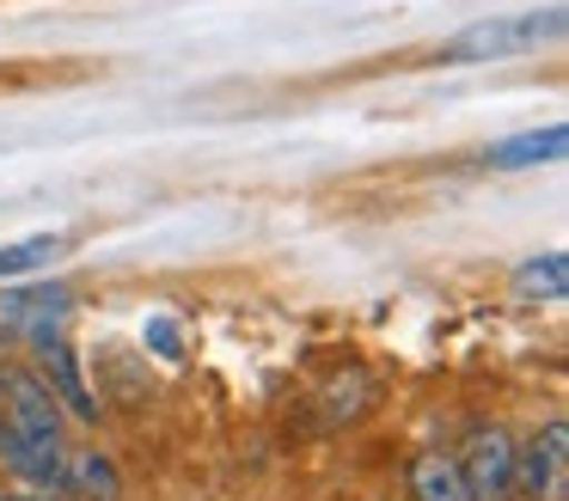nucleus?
I'll list each match as a JSON object with an SVG mask.
<instances>
[{
  "instance_id": "1",
  "label": "nucleus",
  "mask_w": 569,
  "mask_h": 501,
  "mask_svg": "<svg viewBox=\"0 0 569 501\" xmlns=\"http://www.w3.org/2000/svg\"><path fill=\"white\" fill-rule=\"evenodd\" d=\"M563 37V7H545V12H520V19H483L471 31H459L453 43L441 49L447 61H490V56H520V49H539Z\"/></svg>"
},
{
  "instance_id": "9",
  "label": "nucleus",
  "mask_w": 569,
  "mask_h": 501,
  "mask_svg": "<svg viewBox=\"0 0 569 501\" xmlns=\"http://www.w3.org/2000/svg\"><path fill=\"white\" fill-rule=\"evenodd\" d=\"M62 489L80 501H117L123 495V477H117V459H104V452H74Z\"/></svg>"
},
{
  "instance_id": "8",
  "label": "nucleus",
  "mask_w": 569,
  "mask_h": 501,
  "mask_svg": "<svg viewBox=\"0 0 569 501\" xmlns=\"http://www.w3.org/2000/svg\"><path fill=\"white\" fill-rule=\"evenodd\" d=\"M569 147V134L557 129H527V134H508V141H496L490 147V166L496 171H520V166H545V159H557Z\"/></svg>"
},
{
  "instance_id": "2",
  "label": "nucleus",
  "mask_w": 569,
  "mask_h": 501,
  "mask_svg": "<svg viewBox=\"0 0 569 501\" xmlns=\"http://www.w3.org/2000/svg\"><path fill=\"white\" fill-rule=\"evenodd\" d=\"M0 422H13L19 434H38V440H62V403L56 391L43 385L38 367H0Z\"/></svg>"
},
{
  "instance_id": "13",
  "label": "nucleus",
  "mask_w": 569,
  "mask_h": 501,
  "mask_svg": "<svg viewBox=\"0 0 569 501\" xmlns=\"http://www.w3.org/2000/svg\"><path fill=\"white\" fill-rule=\"evenodd\" d=\"M141 337H148V349L166 354V361H178V354H184V342H178V324H172V318H148V330H141Z\"/></svg>"
},
{
  "instance_id": "11",
  "label": "nucleus",
  "mask_w": 569,
  "mask_h": 501,
  "mask_svg": "<svg viewBox=\"0 0 569 501\" xmlns=\"http://www.w3.org/2000/svg\"><path fill=\"white\" fill-rule=\"evenodd\" d=\"M515 288L527 293V300H557V293L569 288V263H563V251L527 257V263H520V275H515Z\"/></svg>"
},
{
  "instance_id": "7",
  "label": "nucleus",
  "mask_w": 569,
  "mask_h": 501,
  "mask_svg": "<svg viewBox=\"0 0 569 501\" xmlns=\"http://www.w3.org/2000/svg\"><path fill=\"white\" fill-rule=\"evenodd\" d=\"M410 495L417 501H471L466 471H459L453 452H429V459L410 464Z\"/></svg>"
},
{
  "instance_id": "15",
  "label": "nucleus",
  "mask_w": 569,
  "mask_h": 501,
  "mask_svg": "<svg viewBox=\"0 0 569 501\" xmlns=\"http://www.w3.org/2000/svg\"><path fill=\"white\" fill-rule=\"evenodd\" d=\"M38 501H56V495H38Z\"/></svg>"
},
{
  "instance_id": "6",
  "label": "nucleus",
  "mask_w": 569,
  "mask_h": 501,
  "mask_svg": "<svg viewBox=\"0 0 569 501\" xmlns=\"http://www.w3.org/2000/svg\"><path fill=\"white\" fill-rule=\"evenodd\" d=\"M43 385L56 391V403L62 410H74V422H99V403H92V391H87V379H80V361H74V349H62L56 337H43Z\"/></svg>"
},
{
  "instance_id": "10",
  "label": "nucleus",
  "mask_w": 569,
  "mask_h": 501,
  "mask_svg": "<svg viewBox=\"0 0 569 501\" xmlns=\"http://www.w3.org/2000/svg\"><path fill=\"white\" fill-rule=\"evenodd\" d=\"M68 312V288H19V293H0V324H26V318H56Z\"/></svg>"
},
{
  "instance_id": "12",
  "label": "nucleus",
  "mask_w": 569,
  "mask_h": 501,
  "mask_svg": "<svg viewBox=\"0 0 569 501\" xmlns=\"http://www.w3.org/2000/svg\"><path fill=\"white\" fill-rule=\"evenodd\" d=\"M62 257V239H19V244H0V281L31 275V269H50Z\"/></svg>"
},
{
  "instance_id": "3",
  "label": "nucleus",
  "mask_w": 569,
  "mask_h": 501,
  "mask_svg": "<svg viewBox=\"0 0 569 501\" xmlns=\"http://www.w3.org/2000/svg\"><path fill=\"white\" fill-rule=\"evenodd\" d=\"M515 440H508V428H478V434L466 440V452H453L459 471H466V489L471 501H502L508 489H515Z\"/></svg>"
},
{
  "instance_id": "4",
  "label": "nucleus",
  "mask_w": 569,
  "mask_h": 501,
  "mask_svg": "<svg viewBox=\"0 0 569 501\" xmlns=\"http://www.w3.org/2000/svg\"><path fill=\"white\" fill-rule=\"evenodd\" d=\"M563 464H569V422H545L532 434V447L515 452V483L532 501H551L563 489Z\"/></svg>"
},
{
  "instance_id": "14",
  "label": "nucleus",
  "mask_w": 569,
  "mask_h": 501,
  "mask_svg": "<svg viewBox=\"0 0 569 501\" xmlns=\"http://www.w3.org/2000/svg\"><path fill=\"white\" fill-rule=\"evenodd\" d=\"M0 501H26V495H0Z\"/></svg>"
},
{
  "instance_id": "5",
  "label": "nucleus",
  "mask_w": 569,
  "mask_h": 501,
  "mask_svg": "<svg viewBox=\"0 0 569 501\" xmlns=\"http://www.w3.org/2000/svg\"><path fill=\"white\" fill-rule=\"evenodd\" d=\"M0 464H7L13 477H26V483H38L43 495H50V489H62V477H68V452H62V440L19 434L13 422H0Z\"/></svg>"
}]
</instances>
